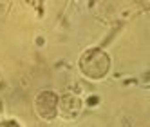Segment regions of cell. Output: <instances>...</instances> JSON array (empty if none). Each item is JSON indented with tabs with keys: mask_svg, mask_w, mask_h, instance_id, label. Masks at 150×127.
<instances>
[{
	"mask_svg": "<svg viewBox=\"0 0 150 127\" xmlns=\"http://www.w3.org/2000/svg\"><path fill=\"white\" fill-rule=\"evenodd\" d=\"M109 69H110V58L105 51L98 47L87 49L80 56V71L87 78L100 80L109 73Z\"/></svg>",
	"mask_w": 150,
	"mask_h": 127,
	"instance_id": "obj_1",
	"label": "cell"
},
{
	"mask_svg": "<svg viewBox=\"0 0 150 127\" xmlns=\"http://www.w3.org/2000/svg\"><path fill=\"white\" fill-rule=\"evenodd\" d=\"M35 111L40 118L52 120L58 114V94L52 91H40L35 98Z\"/></svg>",
	"mask_w": 150,
	"mask_h": 127,
	"instance_id": "obj_2",
	"label": "cell"
},
{
	"mask_svg": "<svg viewBox=\"0 0 150 127\" xmlns=\"http://www.w3.org/2000/svg\"><path fill=\"white\" fill-rule=\"evenodd\" d=\"M81 111V100L76 94H63L58 98V114L65 120H74Z\"/></svg>",
	"mask_w": 150,
	"mask_h": 127,
	"instance_id": "obj_3",
	"label": "cell"
},
{
	"mask_svg": "<svg viewBox=\"0 0 150 127\" xmlns=\"http://www.w3.org/2000/svg\"><path fill=\"white\" fill-rule=\"evenodd\" d=\"M0 127H20V125L13 120H6V122H0Z\"/></svg>",
	"mask_w": 150,
	"mask_h": 127,
	"instance_id": "obj_4",
	"label": "cell"
},
{
	"mask_svg": "<svg viewBox=\"0 0 150 127\" xmlns=\"http://www.w3.org/2000/svg\"><path fill=\"white\" fill-rule=\"evenodd\" d=\"M0 114H2V103H0Z\"/></svg>",
	"mask_w": 150,
	"mask_h": 127,
	"instance_id": "obj_5",
	"label": "cell"
}]
</instances>
